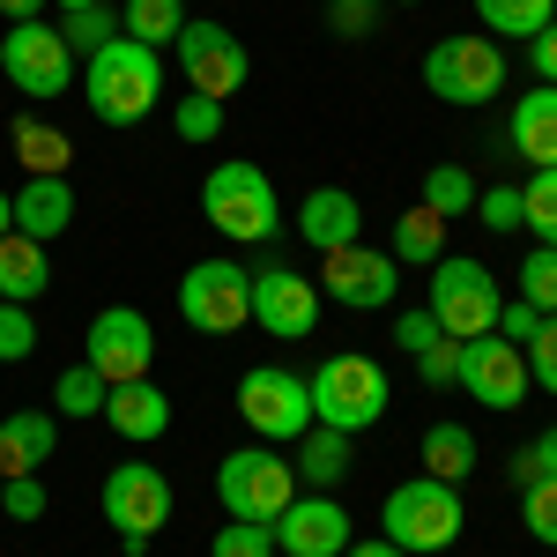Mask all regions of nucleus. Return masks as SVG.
I'll return each instance as SVG.
<instances>
[{
  "mask_svg": "<svg viewBox=\"0 0 557 557\" xmlns=\"http://www.w3.org/2000/svg\"><path fill=\"white\" fill-rule=\"evenodd\" d=\"M83 97L104 127H141L157 104H164V52L157 45H134L127 30L112 45H97L83 67Z\"/></svg>",
  "mask_w": 557,
  "mask_h": 557,
  "instance_id": "obj_1",
  "label": "nucleus"
},
{
  "mask_svg": "<svg viewBox=\"0 0 557 557\" xmlns=\"http://www.w3.org/2000/svg\"><path fill=\"white\" fill-rule=\"evenodd\" d=\"M461 491L454 483H438V475H409V483H394L386 491V506H380V535L394 543V550H409V557H431V550H446L454 535H461Z\"/></svg>",
  "mask_w": 557,
  "mask_h": 557,
  "instance_id": "obj_2",
  "label": "nucleus"
},
{
  "mask_svg": "<svg viewBox=\"0 0 557 557\" xmlns=\"http://www.w3.org/2000/svg\"><path fill=\"white\" fill-rule=\"evenodd\" d=\"M305 394H312V424L349 431V438L372 431L386 417V401H394L380 357H320V372L305 380Z\"/></svg>",
  "mask_w": 557,
  "mask_h": 557,
  "instance_id": "obj_3",
  "label": "nucleus"
},
{
  "mask_svg": "<svg viewBox=\"0 0 557 557\" xmlns=\"http://www.w3.org/2000/svg\"><path fill=\"white\" fill-rule=\"evenodd\" d=\"M201 215H209V231H223L231 246H260V238H275V178L260 172V164H215L201 178Z\"/></svg>",
  "mask_w": 557,
  "mask_h": 557,
  "instance_id": "obj_4",
  "label": "nucleus"
},
{
  "mask_svg": "<svg viewBox=\"0 0 557 557\" xmlns=\"http://www.w3.org/2000/svg\"><path fill=\"white\" fill-rule=\"evenodd\" d=\"M431 320L454 335V343H475V335H498V275L483 268V260H454V253H438L431 260Z\"/></svg>",
  "mask_w": 557,
  "mask_h": 557,
  "instance_id": "obj_5",
  "label": "nucleus"
},
{
  "mask_svg": "<svg viewBox=\"0 0 557 557\" xmlns=\"http://www.w3.org/2000/svg\"><path fill=\"white\" fill-rule=\"evenodd\" d=\"M215 498L231 520H275L298 498V469L275 446H238V454L215 461Z\"/></svg>",
  "mask_w": 557,
  "mask_h": 557,
  "instance_id": "obj_6",
  "label": "nucleus"
},
{
  "mask_svg": "<svg viewBox=\"0 0 557 557\" xmlns=\"http://www.w3.org/2000/svg\"><path fill=\"white\" fill-rule=\"evenodd\" d=\"M178 320L201 335H238L253 320V275L238 260H194L178 275Z\"/></svg>",
  "mask_w": 557,
  "mask_h": 557,
  "instance_id": "obj_7",
  "label": "nucleus"
},
{
  "mask_svg": "<svg viewBox=\"0 0 557 557\" xmlns=\"http://www.w3.org/2000/svg\"><path fill=\"white\" fill-rule=\"evenodd\" d=\"M0 75L23 89L30 104H52V97H67L75 83V52L60 38V23H8V38H0Z\"/></svg>",
  "mask_w": 557,
  "mask_h": 557,
  "instance_id": "obj_8",
  "label": "nucleus"
},
{
  "mask_svg": "<svg viewBox=\"0 0 557 557\" xmlns=\"http://www.w3.org/2000/svg\"><path fill=\"white\" fill-rule=\"evenodd\" d=\"M83 364L104 386L149 380V364H157V327H149V312H141V305H104V312L89 320V335H83Z\"/></svg>",
  "mask_w": 557,
  "mask_h": 557,
  "instance_id": "obj_9",
  "label": "nucleus"
},
{
  "mask_svg": "<svg viewBox=\"0 0 557 557\" xmlns=\"http://www.w3.org/2000/svg\"><path fill=\"white\" fill-rule=\"evenodd\" d=\"M424 89L446 104H491L506 89V52L491 38H438L424 52Z\"/></svg>",
  "mask_w": 557,
  "mask_h": 557,
  "instance_id": "obj_10",
  "label": "nucleus"
},
{
  "mask_svg": "<svg viewBox=\"0 0 557 557\" xmlns=\"http://www.w3.org/2000/svg\"><path fill=\"white\" fill-rule=\"evenodd\" d=\"M178 75H186V89L194 97H238L246 89V75H253V52L238 45V30H223V23H194L186 15V30H178Z\"/></svg>",
  "mask_w": 557,
  "mask_h": 557,
  "instance_id": "obj_11",
  "label": "nucleus"
},
{
  "mask_svg": "<svg viewBox=\"0 0 557 557\" xmlns=\"http://www.w3.org/2000/svg\"><path fill=\"white\" fill-rule=\"evenodd\" d=\"M238 417L253 424V438L283 446V438H305V431H312V394H305V380L283 372V364H253V372L238 380Z\"/></svg>",
  "mask_w": 557,
  "mask_h": 557,
  "instance_id": "obj_12",
  "label": "nucleus"
},
{
  "mask_svg": "<svg viewBox=\"0 0 557 557\" xmlns=\"http://www.w3.org/2000/svg\"><path fill=\"white\" fill-rule=\"evenodd\" d=\"M394 290H401L394 253H372L364 238L343 253H320V298L349 305V312H380V305H394Z\"/></svg>",
  "mask_w": 557,
  "mask_h": 557,
  "instance_id": "obj_13",
  "label": "nucleus"
},
{
  "mask_svg": "<svg viewBox=\"0 0 557 557\" xmlns=\"http://www.w3.org/2000/svg\"><path fill=\"white\" fill-rule=\"evenodd\" d=\"M454 386H469L483 409H520V401H528V357H520V343H506V335H475V343H461V357H454Z\"/></svg>",
  "mask_w": 557,
  "mask_h": 557,
  "instance_id": "obj_14",
  "label": "nucleus"
},
{
  "mask_svg": "<svg viewBox=\"0 0 557 557\" xmlns=\"http://www.w3.org/2000/svg\"><path fill=\"white\" fill-rule=\"evenodd\" d=\"M104 520L120 535H157L172 520V475L157 469V461H120V469L104 475Z\"/></svg>",
  "mask_w": 557,
  "mask_h": 557,
  "instance_id": "obj_15",
  "label": "nucleus"
},
{
  "mask_svg": "<svg viewBox=\"0 0 557 557\" xmlns=\"http://www.w3.org/2000/svg\"><path fill=\"white\" fill-rule=\"evenodd\" d=\"M349 543H357V520H349L327 491L290 498V506L275 513V557H343Z\"/></svg>",
  "mask_w": 557,
  "mask_h": 557,
  "instance_id": "obj_16",
  "label": "nucleus"
},
{
  "mask_svg": "<svg viewBox=\"0 0 557 557\" xmlns=\"http://www.w3.org/2000/svg\"><path fill=\"white\" fill-rule=\"evenodd\" d=\"M253 320L275 335V343H305L320 327V283L298 275V268H268L253 275Z\"/></svg>",
  "mask_w": 557,
  "mask_h": 557,
  "instance_id": "obj_17",
  "label": "nucleus"
},
{
  "mask_svg": "<svg viewBox=\"0 0 557 557\" xmlns=\"http://www.w3.org/2000/svg\"><path fill=\"white\" fill-rule=\"evenodd\" d=\"M357 231H364V201L349 186H312L298 201V238L312 253H343V246H357Z\"/></svg>",
  "mask_w": 557,
  "mask_h": 557,
  "instance_id": "obj_18",
  "label": "nucleus"
},
{
  "mask_svg": "<svg viewBox=\"0 0 557 557\" xmlns=\"http://www.w3.org/2000/svg\"><path fill=\"white\" fill-rule=\"evenodd\" d=\"M104 424L120 431V438H134V446H157L172 431V394L157 380H120L104 394Z\"/></svg>",
  "mask_w": 557,
  "mask_h": 557,
  "instance_id": "obj_19",
  "label": "nucleus"
},
{
  "mask_svg": "<svg viewBox=\"0 0 557 557\" xmlns=\"http://www.w3.org/2000/svg\"><path fill=\"white\" fill-rule=\"evenodd\" d=\"M506 141H513V157H528L535 172H550V164H557V89H550V83H535V89L513 104Z\"/></svg>",
  "mask_w": 557,
  "mask_h": 557,
  "instance_id": "obj_20",
  "label": "nucleus"
},
{
  "mask_svg": "<svg viewBox=\"0 0 557 557\" xmlns=\"http://www.w3.org/2000/svg\"><path fill=\"white\" fill-rule=\"evenodd\" d=\"M67 223H75V186H67V178H23V194H15V231L38 238V246H52Z\"/></svg>",
  "mask_w": 557,
  "mask_h": 557,
  "instance_id": "obj_21",
  "label": "nucleus"
},
{
  "mask_svg": "<svg viewBox=\"0 0 557 557\" xmlns=\"http://www.w3.org/2000/svg\"><path fill=\"white\" fill-rule=\"evenodd\" d=\"M52 290V260H45L38 238H23V231H8L0 238V298L8 305H38Z\"/></svg>",
  "mask_w": 557,
  "mask_h": 557,
  "instance_id": "obj_22",
  "label": "nucleus"
},
{
  "mask_svg": "<svg viewBox=\"0 0 557 557\" xmlns=\"http://www.w3.org/2000/svg\"><path fill=\"white\" fill-rule=\"evenodd\" d=\"M45 461H52V417L45 409L0 417V475H38Z\"/></svg>",
  "mask_w": 557,
  "mask_h": 557,
  "instance_id": "obj_23",
  "label": "nucleus"
},
{
  "mask_svg": "<svg viewBox=\"0 0 557 557\" xmlns=\"http://www.w3.org/2000/svg\"><path fill=\"white\" fill-rule=\"evenodd\" d=\"M8 141H15V164H23L30 178H67V164H75V141H67L60 127H45V120H30V112L15 120Z\"/></svg>",
  "mask_w": 557,
  "mask_h": 557,
  "instance_id": "obj_24",
  "label": "nucleus"
},
{
  "mask_svg": "<svg viewBox=\"0 0 557 557\" xmlns=\"http://www.w3.org/2000/svg\"><path fill=\"white\" fill-rule=\"evenodd\" d=\"M349 446H357L349 431H327V424H312V431L298 438V461H290V469H298L305 483H312V491H335V483L349 475Z\"/></svg>",
  "mask_w": 557,
  "mask_h": 557,
  "instance_id": "obj_25",
  "label": "nucleus"
},
{
  "mask_svg": "<svg viewBox=\"0 0 557 557\" xmlns=\"http://www.w3.org/2000/svg\"><path fill=\"white\" fill-rule=\"evenodd\" d=\"M386 253H394V268H431V260L446 253V215H431L424 201H417V209L394 223V246H386Z\"/></svg>",
  "mask_w": 557,
  "mask_h": 557,
  "instance_id": "obj_26",
  "label": "nucleus"
},
{
  "mask_svg": "<svg viewBox=\"0 0 557 557\" xmlns=\"http://www.w3.org/2000/svg\"><path fill=\"white\" fill-rule=\"evenodd\" d=\"M475 15L491 38H535L557 23V0H475Z\"/></svg>",
  "mask_w": 557,
  "mask_h": 557,
  "instance_id": "obj_27",
  "label": "nucleus"
},
{
  "mask_svg": "<svg viewBox=\"0 0 557 557\" xmlns=\"http://www.w3.org/2000/svg\"><path fill=\"white\" fill-rule=\"evenodd\" d=\"M469 469H475L469 424H431V431H424V475H438V483H461Z\"/></svg>",
  "mask_w": 557,
  "mask_h": 557,
  "instance_id": "obj_28",
  "label": "nucleus"
},
{
  "mask_svg": "<svg viewBox=\"0 0 557 557\" xmlns=\"http://www.w3.org/2000/svg\"><path fill=\"white\" fill-rule=\"evenodd\" d=\"M120 30H127L134 45H178L186 8H178V0H127V8H120Z\"/></svg>",
  "mask_w": 557,
  "mask_h": 557,
  "instance_id": "obj_29",
  "label": "nucleus"
},
{
  "mask_svg": "<svg viewBox=\"0 0 557 557\" xmlns=\"http://www.w3.org/2000/svg\"><path fill=\"white\" fill-rule=\"evenodd\" d=\"M417 201H424L431 215H446V223H454V215L475 209V178L461 172V164H431V172L417 178Z\"/></svg>",
  "mask_w": 557,
  "mask_h": 557,
  "instance_id": "obj_30",
  "label": "nucleus"
},
{
  "mask_svg": "<svg viewBox=\"0 0 557 557\" xmlns=\"http://www.w3.org/2000/svg\"><path fill=\"white\" fill-rule=\"evenodd\" d=\"M520 223H535V246H557V164L520 186Z\"/></svg>",
  "mask_w": 557,
  "mask_h": 557,
  "instance_id": "obj_31",
  "label": "nucleus"
},
{
  "mask_svg": "<svg viewBox=\"0 0 557 557\" xmlns=\"http://www.w3.org/2000/svg\"><path fill=\"white\" fill-rule=\"evenodd\" d=\"M104 394H112V386L97 380L89 364H67V372H60V386H52L60 417H104Z\"/></svg>",
  "mask_w": 557,
  "mask_h": 557,
  "instance_id": "obj_32",
  "label": "nucleus"
},
{
  "mask_svg": "<svg viewBox=\"0 0 557 557\" xmlns=\"http://www.w3.org/2000/svg\"><path fill=\"white\" fill-rule=\"evenodd\" d=\"M209 557H275V520H223Z\"/></svg>",
  "mask_w": 557,
  "mask_h": 557,
  "instance_id": "obj_33",
  "label": "nucleus"
},
{
  "mask_svg": "<svg viewBox=\"0 0 557 557\" xmlns=\"http://www.w3.org/2000/svg\"><path fill=\"white\" fill-rule=\"evenodd\" d=\"M520 305H535L543 320L557 312V246H535L520 260Z\"/></svg>",
  "mask_w": 557,
  "mask_h": 557,
  "instance_id": "obj_34",
  "label": "nucleus"
},
{
  "mask_svg": "<svg viewBox=\"0 0 557 557\" xmlns=\"http://www.w3.org/2000/svg\"><path fill=\"white\" fill-rule=\"evenodd\" d=\"M60 38H67V52H97V45L120 38V15L97 0V8H75V15H60Z\"/></svg>",
  "mask_w": 557,
  "mask_h": 557,
  "instance_id": "obj_35",
  "label": "nucleus"
},
{
  "mask_svg": "<svg viewBox=\"0 0 557 557\" xmlns=\"http://www.w3.org/2000/svg\"><path fill=\"white\" fill-rule=\"evenodd\" d=\"M172 127H178V141L209 149L215 134H223V104H215V97H194V89H186V97L172 104Z\"/></svg>",
  "mask_w": 557,
  "mask_h": 557,
  "instance_id": "obj_36",
  "label": "nucleus"
},
{
  "mask_svg": "<svg viewBox=\"0 0 557 557\" xmlns=\"http://www.w3.org/2000/svg\"><path fill=\"white\" fill-rule=\"evenodd\" d=\"M520 528H528L543 550H557V475H543V483L520 491Z\"/></svg>",
  "mask_w": 557,
  "mask_h": 557,
  "instance_id": "obj_37",
  "label": "nucleus"
},
{
  "mask_svg": "<svg viewBox=\"0 0 557 557\" xmlns=\"http://www.w3.org/2000/svg\"><path fill=\"white\" fill-rule=\"evenodd\" d=\"M30 349H38V320H30V305L0 298V364H23Z\"/></svg>",
  "mask_w": 557,
  "mask_h": 557,
  "instance_id": "obj_38",
  "label": "nucleus"
},
{
  "mask_svg": "<svg viewBox=\"0 0 557 557\" xmlns=\"http://www.w3.org/2000/svg\"><path fill=\"white\" fill-rule=\"evenodd\" d=\"M543 475H557V424L535 431V438L513 454V483H520V491H528V483H543Z\"/></svg>",
  "mask_w": 557,
  "mask_h": 557,
  "instance_id": "obj_39",
  "label": "nucleus"
},
{
  "mask_svg": "<svg viewBox=\"0 0 557 557\" xmlns=\"http://www.w3.org/2000/svg\"><path fill=\"white\" fill-rule=\"evenodd\" d=\"M475 215H483V231H498V238H506V231H528V223H520V186H483V194H475Z\"/></svg>",
  "mask_w": 557,
  "mask_h": 557,
  "instance_id": "obj_40",
  "label": "nucleus"
},
{
  "mask_svg": "<svg viewBox=\"0 0 557 557\" xmlns=\"http://www.w3.org/2000/svg\"><path fill=\"white\" fill-rule=\"evenodd\" d=\"M520 357H528V380L543 386V394H557V312L535 327V343L520 349Z\"/></svg>",
  "mask_w": 557,
  "mask_h": 557,
  "instance_id": "obj_41",
  "label": "nucleus"
},
{
  "mask_svg": "<svg viewBox=\"0 0 557 557\" xmlns=\"http://www.w3.org/2000/svg\"><path fill=\"white\" fill-rule=\"evenodd\" d=\"M0 513L8 520H38L45 513V483L38 475H0Z\"/></svg>",
  "mask_w": 557,
  "mask_h": 557,
  "instance_id": "obj_42",
  "label": "nucleus"
},
{
  "mask_svg": "<svg viewBox=\"0 0 557 557\" xmlns=\"http://www.w3.org/2000/svg\"><path fill=\"white\" fill-rule=\"evenodd\" d=\"M454 357H461V343L438 335L431 349H417V380H424V386H454Z\"/></svg>",
  "mask_w": 557,
  "mask_h": 557,
  "instance_id": "obj_43",
  "label": "nucleus"
},
{
  "mask_svg": "<svg viewBox=\"0 0 557 557\" xmlns=\"http://www.w3.org/2000/svg\"><path fill=\"white\" fill-rule=\"evenodd\" d=\"M438 335H446V327L431 320V305H417V312H401V320H394V343L409 349V357H417V349H431Z\"/></svg>",
  "mask_w": 557,
  "mask_h": 557,
  "instance_id": "obj_44",
  "label": "nucleus"
},
{
  "mask_svg": "<svg viewBox=\"0 0 557 557\" xmlns=\"http://www.w3.org/2000/svg\"><path fill=\"white\" fill-rule=\"evenodd\" d=\"M535 327H543V312H535V305H498V335H506V343H520V349H528V343H535Z\"/></svg>",
  "mask_w": 557,
  "mask_h": 557,
  "instance_id": "obj_45",
  "label": "nucleus"
},
{
  "mask_svg": "<svg viewBox=\"0 0 557 557\" xmlns=\"http://www.w3.org/2000/svg\"><path fill=\"white\" fill-rule=\"evenodd\" d=\"M372 23H380V0H335V30L343 38H364Z\"/></svg>",
  "mask_w": 557,
  "mask_h": 557,
  "instance_id": "obj_46",
  "label": "nucleus"
},
{
  "mask_svg": "<svg viewBox=\"0 0 557 557\" xmlns=\"http://www.w3.org/2000/svg\"><path fill=\"white\" fill-rule=\"evenodd\" d=\"M528 60H535V83H550V89H557V23L528 38Z\"/></svg>",
  "mask_w": 557,
  "mask_h": 557,
  "instance_id": "obj_47",
  "label": "nucleus"
},
{
  "mask_svg": "<svg viewBox=\"0 0 557 557\" xmlns=\"http://www.w3.org/2000/svg\"><path fill=\"white\" fill-rule=\"evenodd\" d=\"M343 557H409V550H394V543H386V535H372V543H349Z\"/></svg>",
  "mask_w": 557,
  "mask_h": 557,
  "instance_id": "obj_48",
  "label": "nucleus"
},
{
  "mask_svg": "<svg viewBox=\"0 0 557 557\" xmlns=\"http://www.w3.org/2000/svg\"><path fill=\"white\" fill-rule=\"evenodd\" d=\"M38 8H45V0H0V15H8V23H38Z\"/></svg>",
  "mask_w": 557,
  "mask_h": 557,
  "instance_id": "obj_49",
  "label": "nucleus"
},
{
  "mask_svg": "<svg viewBox=\"0 0 557 557\" xmlns=\"http://www.w3.org/2000/svg\"><path fill=\"white\" fill-rule=\"evenodd\" d=\"M15 231V194H0V238Z\"/></svg>",
  "mask_w": 557,
  "mask_h": 557,
  "instance_id": "obj_50",
  "label": "nucleus"
},
{
  "mask_svg": "<svg viewBox=\"0 0 557 557\" xmlns=\"http://www.w3.org/2000/svg\"><path fill=\"white\" fill-rule=\"evenodd\" d=\"M52 8H60V15H75V8H97V0H52Z\"/></svg>",
  "mask_w": 557,
  "mask_h": 557,
  "instance_id": "obj_51",
  "label": "nucleus"
},
{
  "mask_svg": "<svg viewBox=\"0 0 557 557\" xmlns=\"http://www.w3.org/2000/svg\"><path fill=\"white\" fill-rule=\"evenodd\" d=\"M394 8H424V0H394Z\"/></svg>",
  "mask_w": 557,
  "mask_h": 557,
  "instance_id": "obj_52",
  "label": "nucleus"
}]
</instances>
